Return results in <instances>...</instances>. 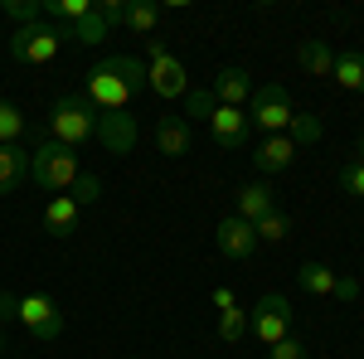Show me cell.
Returning <instances> with one entry per match:
<instances>
[{
  "label": "cell",
  "mask_w": 364,
  "mask_h": 359,
  "mask_svg": "<svg viewBox=\"0 0 364 359\" xmlns=\"http://www.w3.org/2000/svg\"><path fill=\"white\" fill-rule=\"evenodd\" d=\"M0 15H10L15 29L20 25H39V20H44V5H39V0H0Z\"/></svg>",
  "instance_id": "484cf974"
},
{
  "label": "cell",
  "mask_w": 364,
  "mask_h": 359,
  "mask_svg": "<svg viewBox=\"0 0 364 359\" xmlns=\"http://www.w3.org/2000/svg\"><path fill=\"white\" fill-rule=\"evenodd\" d=\"M272 209H277V199H272V190H267L262 180H252V185H243V190L233 194V219L257 223L262 214H272Z\"/></svg>",
  "instance_id": "9a60e30c"
},
{
  "label": "cell",
  "mask_w": 364,
  "mask_h": 359,
  "mask_svg": "<svg viewBox=\"0 0 364 359\" xmlns=\"http://www.w3.org/2000/svg\"><path fill=\"white\" fill-rule=\"evenodd\" d=\"M296 286H301L306 296H336L340 272H331L326 262H301V267H296Z\"/></svg>",
  "instance_id": "ac0fdd59"
},
{
  "label": "cell",
  "mask_w": 364,
  "mask_h": 359,
  "mask_svg": "<svg viewBox=\"0 0 364 359\" xmlns=\"http://www.w3.org/2000/svg\"><path fill=\"white\" fill-rule=\"evenodd\" d=\"M291 161H296V146H291L287 132H282V136H262V141H257V151H252V166L262 170V175H282Z\"/></svg>",
  "instance_id": "5bb4252c"
},
{
  "label": "cell",
  "mask_w": 364,
  "mask_h": 359,
  "mask_svg": "<svg viewBox=\"0 0 364 359\" xmlns=\"http://www.w3.org/2000/svg\"><path fill=\"white\" fill-rule=\"evenodd\" d=\"M29 180V151L25 146H0V199L15 194Z\"/></svg>",
  "instance_id": "e0dca14e"
},
{
  "label": "cell",
  "mask_w": 364,
  "mask_h": 359,
  "mask_svg": "<svg viewBox=\"0 0 364 359\" xmlns=\"http://www.w3.org/2000/svg\"><path fill=\"white\" fill-rule=\"evenodd\" d=\"M78 175H83L78 151H73V146H63V141L44 136L34 151H29V180H34L39 190L63 194V190H73V185H78Z\"/></svg>",
  "instance_id": "7a4b0ae2"
},
{
  "label": "cell",
  "mask_w": 364,
  "mask_h": 359,
  "mask_svg": "<svg viewBox=\"0 0 364 359\" xmlns=\"http://www.w3.org/2000/svg\"><path fill=\"white\" fill-rule=\"evenodd\" d=\"M243 335H248V311H243V306L219 311V340H224V345H238Z\"/></svg>",
  "instance_id": "d4e9b609"
},
{
  "label": "cell",
  "mask_w": 364,
  "mask_h": 359,
  "mask_svg": "<svg viewBox=\"0 0 364 359\" xmlns=\"http://www.w3.org/2000/svg\"><path fill=\"white\" fill-rule=\"evenodd\" d=\"M156 151H161V156H190V151H195V127H190V117H161V122H156Z\"/></svg>",
  "instance_id": "7c38bea8"
},
{
  "label": "cell",
  "mask_w": 364,
  "mask_h": 359,
  "mask_svg": "<svg viewBox=\"0 0 364 359\" xmlns=\"http://www.w3.org/2000/svg\"><path fill=\"white\" fill-rule=\"evenodd\" d=\"M185 102H190V117H195V122H209V112L219 107L209 87H190V92H185Z\"/></svg>",
  "instance_id": "f1b7e54d"
},
{
  "label": "cell",
  "mask_w": 364,
  "mask_h": 359,
  "mask_svg": "<svg viewBox=\"0 0 364 359\" xmlns=\"http://www.w3.org/2000/svg\"><path fill=\"white\" fill-rule=\"evenodd\" d=\"M20 136H25L20 107H15V102H0V146H20Z\"/></svg>",
  "instance_id": "83f0119b"
},
{
  "label": "cell",
  "mask_w": 364,
  "mask_h": 359,
  "mask_svg": "<svg viewBox=\"0 0 364 359\" xmlns=\"http://www.w3.org/2000/svg\"><path fill=\"white\" fill-rule=\"evenodd\" d=\"M267 359H311V355H306V345H301L296 335H287V340H277V345L267 350Z\"/></svg>",
  "instance_id": "1f68e13d"
},
{
  "label": "cell",
  "mask_w": 364,
  "mask_h": 359,
  "mask_svg": "<svg viewBox=\"0 0 364 359\" xmlns=\"http://www.w3.org/2000/svg\"><path fill=\"white\" fill-rule=\"evenodd\" d=\"M336 301H360V282H355V277H340V286H336Z\"/></svg>",
  "instance_id": "d6a6232c"
},
{
  "label": "cell",
  "mask_w": 364,
  "mask_h": 359,
  "mask_svg": "<svg viewBox=\"0 0 364 359\" xmlns=\"http://www.w3.org/2000/svg\"><path fill=\"white\" fill-rule=\"evenodd\" d=\"M122 25L132 29V34H156V25H161V5L127 0V5H122Z\"/></svg>",
  "instance_id": "7402d4cb"
},
{
  "label": "cell",
  "mask_w": 364,
  "mask_h": 359,
  "mask_svg": "<svg viewBox=\"0 0 364 359\" xmlns=\"http://www.w3.org/2000/svg\"><path fill=\"white\" fill-rule=\"evenodd\" d=\"M355 156H360V166H364V136H360V141H355Z\"/></svg>",
  "instance_id": "d590c367"
},
{
  "label": "cell",
  "mask_w": 364,
  "mask_h": 359,
  "mask_svg": "<svg viewBox=\"0 0 364 359\" xmlns=\"http://www.w3.org/2000/svg\"><path fill=\"white\" fill-rule=\"evenodd\" d=\"M49 136L63 141V146H87V141H97V107L87 102L83 92H68V97H58L54 107H49Z\"/></svg>",
  "instance_id": "3957f363"
},
{
  "label": "cell",
  "mask_w": 364,
  "mask_h": 359,
  "mask_svg": "<svg viewBox=\"0 0 364 359\" xmlns=\"http://www.w3.org/2000/svg\"><path fill=\"white\" fill-rule=\"evenodd\" d=\"M248 335L257 340V345H277V340H287L291 335V301L282 296V291H267L262 301L248 311Z\"/></svg>",
  "instance_id": "52a82bcc"
},
{
  "label": "cell",
  "mask_w": 364,
  "mask_h": 359,
  "mask_svg": "<svg viewBox=\"0 0 364 359\" xmlns=\"http://www.w3.org/2000/svg\"><path fill=\"white\" fill-rule=\"evenodd\" d=\"M0 355H5V331H0Z\"/></svg>",
  "instance_id": "8d00e7d4"
},
{
  "label": "cell",
  "mask_w": 364,
  "mask_h": 359,
  "mask_svg": "<svg viewBox=\"0 0 364 359\" xmlns=\"http://www.w3.org/2000/svg\"><path fill=\"white\" fill-rule=\"evenodd\" d=\"M214 243H219V252H224L228 262H243V257H252L257 252V228H252L248 219H219V228H214Z\"/></svg>",
  "instance_id": "30bf717a"
},
{
  "label": "cell",
  "mask_w": 364,
  "mask_h": 359,
  "mask_svg": "<svg viewBox=\"0 0 364 359\" xmlns=\"http://www.w3.org/2000/svg\"><path fill=\"white\" fill-rule=\"evenodd\" d=\"M252 87H257V83H252L248 68H224V73L214 78L209 92H214V102H219V107H248Z\"/></svg>",
  "instance_id": "4fadbf2b"
},
{
  "label": "cell",
  "mask_w": 364,
  "mask_h": 359,
  "mask_svg": "<svg viewBox=\"0 0 364 359\" xmlns=\"http://www.w3.org/2000/svg\"><path fill=\"white\" fill-rule=\"evenodd\" d=\"M78 199L73 194H54L49 204H44V233H54V238H68L73 228H78Z\"/></svg>",
  "instance_id": "2e32d148"
},
{
  "label": "cell",
  "mask_w": 364,
  "mask_h": 359,
  "mask_svg": "<svg viewBox=\"0 0 364 359\" xmlns=\"http://www.w3.org/2000/svg\"><path fill=\"white\" fill-rule=\"evenodd\" d=\"M291 117H296V107H291V92L282 83H257L248 97V122L262 132V136H282L287 127H291Z\"/></svg>",
  "instance_id": "5b68a950"
},
{
  "label": "cell",
  "mask_w": 364,
  "mask_h": 359,
  "mask_svg": "<svg viewBox=\"0 0 364 359\" xmlns=\"http://www.w3.org/2000/svg\"><path fill=\"white\" fill-rule=\"evenodd\" d=\"M204 127H209V136H214L219 151H238V146H248V136H252L248 107H214Z\"/></svg>",
  "instance_id": "9c48e42d"
},
{
  "label": "cell",
  "mask_w": 364,
  "mask_h": 359,
  "mask_svg": "<svg viewBox=\"0 0 364 359\" xmlns=\"http://www.w3.org/2000/svg\"><path fill=\"white\" fill-rule=\"evenodd\" d=\"M136 92H146V63L132 54L102 58L97 68H87V78H83V97L97 112H132Z\"/></svg>",
  "instance_id": "6da1fadb"
},
{
  "label": "cell",
  "mask_w": 364,
  "mask_h": 359,
  "mask_svg": "<svg viewBox=\"0 0 364 359\" xmlns=\"http://www.w3.org/2000/svg\"><path fill=\"white\" fill-rule=\"evenodd\" d=\"M340 190L355 194V199H364V166H360V161H350V166L340 170Z\"/></svg>",
  "instance_id": "f546056e"
},
{
  "label": "cell",
  "mask_w": 364,
  "mask_h": 359,
  "mask_svg": "<svg viewBox=\"0 0 364 359\" xmlns=\"http://www.w3.org/2000/svg\"><path fill=\"white\" fill-rule=\"evenodd\" d=\"M97 141L112 156H132V146H136V117L132 112H97Z\"/></svg>",
  "instance_id": "8fae6325"
},
{
  "label": "cell",
  "mask_w": 364,
  "mask_h": 359,
  "mask_svg": "<svg viewBox=\"0 0 364 359\" xmlns=\"http://www.w3.org/2000/svg\"><path fill=\"white\" fill-rule=\"evenodd\" d=\"M44 15L58 20V25H78L83 15H92V0H49V5H44Z\"/></svg>",
  "instance_id": "cb8c5ba5"
},
{
  "label": "cell",
  "mask_w": 364,
  "mask_h": 359,
  "mask_svg": "<svg viewBox=\"0 0 364 359\" xmlns=\"http://www.w3.org/2000/svg\"><path fill=\"white\" fill-rule=\"evenodd\" d=\"M331 83L345 87V92H364V54H336V73H331Z\"/></svg>",
  "instance_id": "44dd1931"
},
{
  "label": "cell",
  "mask_w": 364,
  "mask_h": 359,
  "mask_svg": "<svg viewBox=\"0 0 364 359\" xmlns=\"http://www.w3.org/2000/svg\"><path fill=\"white\" fill-rule=\"evenodd\" d=\"M287 136H291V146H296V151H301V146H316V141L326 136V127H321V117L296 112V117H291V127H287Z\"/></svg>",
  "instance_id": "603a6c76"
},
{
  "label": "cell",
  "mask_w": 364,
  "mask_h": 359,
  "mask_svg": "<svg viewBox=\"0 0 364 359\" xmlns=\"http://www.w3.org/2000/svg\"><path fill=\"white\" fill-rule=\"evenodd\" d=\"M214 306H219V311H233V306H238L233 286H214Z\"/></svg>",
  "instance_id": "e575fe53"
},
{
  "label": "cell",
  "mask_w": 364,
  "mask_h": 359,
  "mask_svg": "<svg viewBox=\"0 0 364 359\" xmlns=\"http://www.w3.org/2000/svg\"><path fill=\"white\" fill-rule=\"evenodd\" d=\"M15 301H20V296L0 291V331H5V326H15Z\"/></svg>",
  "instance_id": "836d02e7"
},
{
  "label": "cell",
  "mask_w": 364,
  "mask_h": 359,
  "mask_svg": "<svg viewBox=\"0 0 364 359\" xmlns=\"http://www.w3.org/2000/svg\"><path fill=\"white\" fill-rule=\"evenodd\" d=\"M58 49H63V39H58L54 25H20L10 34V58L15 63H25V68H44V63H54Z\"/></svg>",
  "instance_id": "8992f818"
},
{
  "label": "cell",
  "mask_w": 364,
  "mask_h": 359,
  "mask_svg": "<svg viewBox=\"0 0 364 359\" xmlns=\"http://www.w3.org/2000/svg\"><path fill=\"white\" fill-rule=\"evenodd\" d=\"M15 326H25L34 340H58L63 335V311L49 296H20L15 301Z\"/></svg>",
  "instance_id": "ba28073f"
},
{
  "label": "cell",
  "mask_w": 364,
  "mask_h": 359,
  "mask_svg": "<svg viewBox=\"0 0 364 359\" xmlns=\"http://www.w3.org/2000/svg\"><path fill=\"white\" fill-rule=\"evenodd\" d=\"M252 228H257V243H282V238L291 233V219H287L282 209H272V214H262Z\"/></svg>",
  "instance_id": "4316f807"
},
{
  "label": "cell",
  "mask_w": 364,
  "mask_h": 359,
  "mask_svg": "<svg viewBox=\"0 0 364 359\" xmlns=\"http://www.w3.org/2000/svg\"><path fill=\"white\" fill-rule=\"evenodd\" d=\"M146 92H156L161 102H175V97H185L190 92V73H185V63L170 54L161 39H146Z\"/></svg>",
  "instance_id": "277c9868"
},
{
  "label": "cell",
  "mask_w": 364,
  "mask_h": 359,
  "mask_svg": "<svg viewBox=\"0 0 364 359\" xmlns=\"http://www.w3.org/2000/svg\"><path fill=\"white\" fill-rule=\"evenodd\" d=\"M107 15H102V10H97V0H92V15H83V20H78V25H63L58 29V39H78V44H102V39H107Z\"/></svg>",
  "instance_id": "ffe728a7"
},
{
  "label": "cell",
  "mask_w": 364,
  "mask_h": 359,
  "mask_svg": "<svg viewBox=\"0 0 364 359\" xmlns=\"http://www.w3.org/2000/svg\"><path fill=\"white\" fill-rule=\"evenodd\" d=\"M73 190H78V194H73L78 204H97V199H102V180H97V175H87V170H83Z\"/></svg>",
  "instance_id": "4dcf8cb0"
},
{
  "label": "cell",
  "mask_w": 364,
  "mask_h": 359,
  "mask_svg": "<svg viewBox=\"0 0 364 359\" xmlns=\"http://www.w3.org/2000/svg\"><path fill=\"white\" fill-rule=\"evenodd\" d=\"M296 58H301V68H306L311 78H331V73H336V49H331L326 39H306V44L296 49Z\"/></svg>",
  "instance_id": "d6986e66"
}]
</instances>
